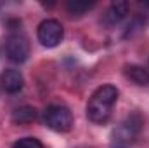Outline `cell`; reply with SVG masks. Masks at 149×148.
I'll list each match as a JSON object with an SVG mask.
<instances>
[{"instance_id": "30bf717a", "label": "cell", "mask_w": 149, "mask_h": 148, "mask_svg": "<svg viewBox=\"0 0 149 148\" xmlns=\"http://www.w3.org/2000/svg\"><path fill=\"white\" fill-rule=\"evenodd\" d=\"M94 7V2H78V0H71V2H68L66 4V9H68V12L70 14H76V16H80V14H83V12H87L88 9H92Z\"/></svg>"}, {"instance_id": "6da1fadb", "label": "cell", "mask_w": 149, "mask_h": 148, "mask_svg": "<svg viewBox=\"0 0 149 148\" xmlns=\"http://www.w3.org/2000/svg\"><path fill=\"white\" fill-rule=\"evenodd\" d=\"M116 101H118V89L114 85H101L99 89H95L87 103L88 120L94 124L108 122Z\"/></svg>"}, {"instance_id": "8fae6325", "label": "cell", "mask_w": 149, "mask_h": 148, "mask_svg": "<svg viewBox=\"0 0 149 148\" xmlns=\"http://www.w3.org/2000/svg\"><path fill=\"white\" fill-rule=\"evenodd\" d=\"M12 148H43V145L37 138H21L12 145Z\"/></svg>"}, {"instance_id": "8992f818", "label": "cell", "mask_w": 149, "mask_h": 148, "mask_svg": "<svg viewBox=\"0 0 149 148\" xmlns=\"http://www.w3.org/2000/svg\"><path fill=\"white\" fill-rule=\"evenodd\" d=\"M128 2H125V0H116V2H113L111 5L108 7V11L104 12V16H102V19H104V25H108V26H114V25H118V23H121L125 18H127V14H128Z\"/></svg>"}, {"instance_id": "277c9868", "label": "cell", "mask_w": 149, "mask_h": 148, "mask_svg": "<svg viewBox=\"0 0 149 148\" xmlns=\"http://www.w3.org/2000/svg\"><path fill=\"white\" fill-rule=\"evenodd\" d=\"M43 124L56 132H68L73 127V113L63 105H50L43 110Z\"/></svg>"}, {"instance_id": "9c48e42d", "label": "cell", "mask_w": 149, "mask_h": 148, "mask_svg": "<svg viewBox=\"0 0 149 148\" xmlns=\"http://www.w3.org/2000/svg\"><path fill=\"white\" fill-rule=\"evenodd\" d=\"M37 118V110L33 106H21L12 111V120L16 124H30Z\"/></svg>"}, {"instance_id": "5b68a950", "label": "cell", "mask_w": 149, "mask_h": 148, "mask_svg": "<svg viewBox=\"0 0 149 148\" xmlns=\"http://www.w3.org/2000/svg\"><path fill=\"white\" fill-rule=\"evenodd\" d=\"M37 37L43 47H56L64 37V28L57 19H45L38 25Z\"/></svg>"}, {"instance_id": "ba28073f", "label": "cell", "mask_w": 149, "mask_h": 148, "mask_svg": "<svg viewBox=\"0 0 149 148\" xmlns=\"http://www.w3.org/2000/svg\"><path fill=\"white\" fill-rule=\"evenodd\" d=\"M125 75L139 85H148L149 84V70H146L144 66L128 65V66H125Z\"/></svg>"}, {"instance_id": "7a4b0ae2", "label": "cell", "mask_w": 149, "mask_h": 148, "mask_svg": "<svg viewBox=\"0 0 149 148\" xmlns=\"http://www.w3.org/2000/svg\"><path fill=\"white\" fill-rule=\"evenodd\" d=\"M144 120L141 113L134 111L128 117H125L109 134V148H130L134 147L135 140L139 138L142 131Z\"/></svg>"}, {"instance_id": "52a82bcc", "label": "cell", "mask_w": 149, "mask_h": 148, "mask_svg": "<svg viewBox=\"0 0 149 148\" xmlns=\"http://www.w3.org/2000/svg\"><path fill=\"white\" fill-rule=\"evenodd\" d=\"M0 80H2V87L7 92H10V94L19 92L23 89V85H24V78H23L21 72L19 70H14V68L5 70L2 73V77H0Z\"/></svg>"}, {"instance_id": "3957f363", "label": "cell", "mask_w": 149, "mask_h": 148, "mask_svg": "<svg viewBox=\"0 0 149 148\" xmlns=\"http://www.w3.org/2000/svg\"><path fill=\"white\" fill-rule=\"evenodd\" d=\"M5 54L12 63H24L30 56V42L21 30V23L9 28V37L5 40Z\"/></svg>"}]
</instances>
